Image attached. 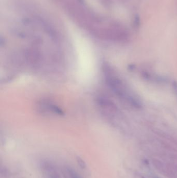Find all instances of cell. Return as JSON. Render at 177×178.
Segmentation results:
<instances>
[{"instance_id":"cell-1","label":"cell","mask_w":177,"mask_h":178,"mask_svg":"<svg viewBox=\"0 0 177 178\" xmlns=\"http://www.w3.org/2000/svg\"><path fill=\"white\" fill-rule=\"evenodd\" d=\"M103 69L105 80L109 88L118 97L127 100L129 102L133 96L128 94L123 82L115 75L113 70L108 65H104Z\"/></svg>"},{"instance_id":"cell-2","label":"cell","mask_w":177,"mask_h":178,"mask_svg":"<svg viewBox=\"0 0 177 178\" xmlns=\"http://www.w3.org/2000/svg\"><path fill=\"white\" fill-rule=\"evenodd\" d=\"M38 110L42 113L48 115H62L63 112L62 109L57 105L47 100H42L38 104Z\"/></svg>"},{"instance_id":"cell-3","label":"cell","mask_w":177,"mask_h":178,"mask_svg":"<svg viewBox=\"0 0 177 178\" xmlns=\"http://www.w3.org/2000/svg\"><path fill=\"white\" fill-rule=\"evenodd\" d=\"M41 168L46 178H61L56 168L50 163L46 161L42 162Z\"/></svg>"},{"instance_id":"cell-4","label":"cell","mask_w":177,"mask_h":178,"mask_svg":"<svg viewBox=\"0 0 177 178\" xmlns=\"http://www.w3.org/2000/svg\"><path fill=\"white\" fill-rule=\"evenodd\" d=\"M66 172L68 174V176L69 178H80L74 170L71 168H68L66 169Z\"/></svg>"},{"instance_id":"cell-5","label":"cell","mask_w":177,"mask_h":178,"mask_svg":"<svg viewBox=\"0 0 177 178\" xmlns=\"http://www.w3.org/2000/svg\"><path fill=\"white\" fill-rule=\"evenodd\" d=\"M76 160L77 163L78 164L79 166H80V167L81 168L84 169L86 168V164L85 161L82 158H81L79 156H77L76 157Z\"/></svg>"},{"instance_id":"cell-6","label":"cell","mask_w":177,"mask_h":178,"mask_svg":"<svg viewBox=\"0 0 177 178\" xmlns=\"http://www.w3.org/2000/svg\"><path fill=\"white\" fill-rule=\"evenodd\" d=\"M9 173V171L6 168H1V177L6 178L8 176Z\"/></svg>"},{"instance_id":"cell-7","label":"cell","mask_w":177,"mask_h":178,"mask_svg":"<svg viewBox=\"0 0 177 178\" xmlns=\"http://www.w3.org/2000/svg\"><path fill=\"white\" fill-rule=\"evenodd\" d=\"M153 178H162V177L157 176H153Z\"/></svg>"}]
</instances>
